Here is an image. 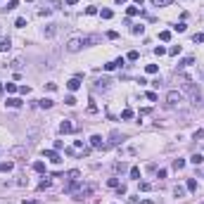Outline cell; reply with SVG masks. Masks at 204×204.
Instances as JSON below:
<instances>
[{
    "label": "cell",
    "mask_w": 204,
    "mask_h": 204,
    "mask_svg": "<svg viewBox=\"0 0 204 204\" xmlns=\"http://www.w3.org/2000/svg\"><path fill=\"white\" fill-rule=\"evenodd\" d=\"M138 57H140V55H138V52H135V50H131V52H128V55H126V59H131V62H135V59H138Z\"/></svg>",
    "instance_id": "36"
},
{
    "label": "cell",
    "mask_w": 204,
    "mask_h": 204,
    "mask_svg": "<svg viewBox=\"0 0 204 204\" xmlns=\"http://www.w3.org/2000/svg\"><path fill=\"white\" fill-rule=\"evenodd\" d=\"M107 38H109V40H116L119 33H116V31H107Z\"/></svg>",
    "instance_id": "47"
},
{
    "label": "cell",
    "mask_w": 204,
    "mask_h": 204,
    "mask_svg": "<svg viewBox=\"0 0 204 204\" xmlns=\"http://www.w3.org/2000/svg\"><path fill=\"white\" fill-rule=\"evenodd\" d=\"M78 178H81V171H76V169L67 173V180H69V183H78Z\"/></svg>",
    "instance_id": "12"
},
{
    "label": "cell",
    "mask_w": 204,
    "mask_h": 204,
    "mask_svg": "<svg viewBox=\"0 0 204 204\" xmlns=\"http://www.w3.org/2000/svg\"><path fill=\"white\" fill-rule=\"evenodd\" d=\"M81 40H83V45H93V43H97V36H86Z\"/></svg>",
    "instance_id": "22"
},
{
    "label": "cell",
    "mask_w": 204,
    "mask_h": 204,
    "mask_svg": "<svg viewBox=\"0 0 204 204\" xmlns=\"http://www.w3.org/2000/svg\"><path fill=\"white\" fill-rule=\"evenodd\" d=\"M121 119H124V121H131V119H133V109H124V112H121Z\"/></svg>",
    "instance_id": "23"
},
{
    "label": "cell",
    "mask_w": 204,
    "mask_h": 204,
    "mask_svg": "<svg viewBox=\"0 0 204 204\" xmlns=\"http://www.w3.org/2000/svg\"><path fill=\"white\" fill-rule=\"evenodd\" d=\"M159 40H171V31H161L159 33Z\"/></svg>",
    "instance_id": "35"
},
{
    "label": "cell",
    "mask_w": 204,
    "mask_h": 204,
    "mask_svg": "<svg viewBox=\"0 0 204 204\" xmlns=\"http://www.w3.org/2000/svg\"><path fill=\"white\" fill-rule=\"evenodd\" d=\"M202 81H204V71H202Z\"/></svg>",
    "instance_id": "58"
},
{
    "label": "cell",
    "mask_w": 204,
    "mask_h": 204,
    "mask_svg": "<svg viewBox=\"0 0 204 204\" xmlns=\"http://www.w3.org/2000/svg\"><path fill=\"white\" fill-rule=\"evenodd\" d=\"M14 26H17V29H24V26H26V19H24V17H19V19L14 22Z\"/></svg>",
    "instance_id": "34"
},
{
    "label": "cell",
    "mask_w": 204,
    "mask_h": 204,
    "mask_svg": "<svg viewBox=\"0 0 204 204\" xmlns=\"http://www.w3.org/2000/svg\"><path fill=\"white\" fill-rule=\"evenodd\" d=\"M131 31H133V33H135V36H140V33L145 31V26H142V24H135V26H133V29H131Z\"/></svg>",
    "instance_id": "28"
},
{
    "label": "cell",
    "mask_w": 204,
    "mask_h": 204,
    "mask_svg": "<svg viewBox=\"0 0 204 204\" xmlns=\"http://www.w3.org/2000/svg\"><path fill=\"white\" fill-rule=\"evenodd\" d=\"M109 86H112V78L102 76V78H97V81H95V86H93V88H95V90L100 93V90H109Z\"/></svg>",
    "instance_id": "3"
},
{
    "label": "cell",
    "mask_w": 204,
    "mask_h": 204,
    "mask_svg": "<svg viewBox=\"0 0 204 204\" xmlns=\"http://www.w3.org/2000/svg\"><path fill=\"white\" fill-rule=\"evenodd\" d=\"M124 140H126V135H121L119 131H114V133L109 135V142H107V147H109V145H121Z\"/></svg>",
    "instance_id": "6"
},
{
    "label": "cell",
    "mask_w": 204,
    "mask_h": 204,
    "mask_svg": "<svg viewBox=\"0 0 204 204\" xmlns=\"http://www.w3.org/2000/svg\"><path fill=\"white\" fill-rule=\"evenodd\" d=\"M133 3H135V5H142V0H133Z\"/></svg>",
    "instance_id": "57"
},
{
    "label": "cell",
    "mask_w": 204,
    "mask_h": 204,
    "mask_svg": "<svg viewBox=\"0 0 204 204\" xmlns=\"http://www.w3.org/2000/svg\"><path fill=\"white\" fill-rule=\"evenodd\" d=\"M43 157H45V159H50L52 164H59V161H62V159H59V154H57V150H45Z\"/></svg>",
    "instance_id": "8"
},
{
    "label": "cell",
    "mask_w": 204,
    "mask_h": 204,
    "mask_svg": "<svg viewBox=\"0 0 204 204\" xmlns=\"http://www.w3.org/2000/svg\"><path fill=\"white\" fill-rule=\"evenodd\" d=\"M5 88H7V93H17V90H19V88H17V86H14V83H7V86H5Z\"/></svg>",
    "instance_id": "45"
},
{
    "label": "cell",
    "mask_w": 204,
    "mask_h": 204,
    "mask_svg": "<svg viewBox=\"0 0 204 204\" xmlns=\"http://www.w3.org/2000/svg\"><path fill=\"white\" fill-rule=\"evenodd\" d=\"M33 171L43 173V171H45V164H43V161H36V164H33Z\"/></svg>",
    "instance_id": "27"
},
{
    "label": "cell",
    "mask_w": 204,
    "mask_h": 204,
    "mask_svg": "<svg viewBox=\"0 0 204 204\" xmlns=\"http://www.w3.org/2000/svg\"><path fill=\"white\" fill-rule=\"evenodd\" d=\"M138 190H140V192H147V190H152V185H150V183H140Z\"/></svg>",
    "instance_id": "33"
},
{
    "label": "cell",
    "mask_w": 204,
    "mask_h": 204,
    "mask_svg": "<svg viewBox=\"0 0 204 204\" xmlns=\"http://www.w3.org/2000/svg\"><path fill=\"white\" fill-rule=\"evenodd\" d=\"M126 12H128V17H135V14H140V7H138V5H131Z\"/></svg>",
    "instance_id": "25"
},
{
    "label": "cell",
    "mask_w": 204,
    "mask_h": 204,
    "mask_svg": "<svg viewBox=\"0 0 204 204\" xmlns=\"http://www.w3.org/2000/svg\"><path fill=\"white\" fill-rule=\"evenodd\" d=\"M86 14H97V7H95V5H90V7H86Z\"/></svg>",
    "instance_id": "46"
},
{
    "label": "cell",
    "mask_w": 204,
    "mask_h": 204,
    "mask_svg": "<svg viewBox=\"0 0 204 204\" xmlns=\"http://www.w3.org/2000/svg\"><path fill=\"white\" fill-rule=\"evenodd\" d=\"M131 178H135V180L140 178V169H138V166H133V169H131Z\"/></svg>",
    "instance_id": "37"
},
{
    "label": "cell",
    "mask_w": 204,
    "mask_h": 204,
    "mask_svg": "<svg viewBox=\"0 0 204 204\" xmlns=\"http://www.w3.org/2000/svg\"><path fill=\"white\" fill-rule=\"evenodd\" d=\"M154 55H159V57H161V55H166V48H161V45H159V48H154Z\"/></svg>",
    "instance_id": "48"
},
{
    "label": "cell",
    "mask_w": 204,
    "mask_h": 204,
    "mask_svg": "<svg viewBox=\"0 0 204 204\" xmlns=\"http://www.w3.org/2000/svg\"><path fill=\"white\" fill-rule=\"evenodd\" d=\"M183 88H185V93H190L192 105H195V107H199V105H202V93L197 90V86H195L192 81H185V83H183Z\"/></svg>",
    "instance_id": "1"
},
{
    "label": "cell",
    "mask_w": 204,
    "mask_h": 204,
    "mask_svg": "<svg viewBox=\"0 0 204 204\" xmlns=\"http://www.w3.org/2000/svg\"><path fill=\"white\" fill-rule=\"evenodd\" d=\"M55 33H57V24H48L45 26V38H52Z\"/></svg>",
    "instance_id": "13"
},
{
    "label": "cell",
    "mask_w": 204,
    "mask_h": 204,
    "mask_svg": "<svg viewBox=\"0 0 204 204\" xmlns=\"http://www.w3.org/2000/svg\"><path fill=\"white\" fill-rule=\"evenodd\" d=\"M185 29H188V26H185V22H178V24H176V26H173V31H178V33H183V31H185Z\"/></svg>",
    "instance_id": "30"
},
{
    "label": "cell",
    "mask_w": 204,
    "mask_h": 204,
    "mask_svg": "<svg viewBox=\"0 0 204 204\" xmlns=\"http://www.w3.org/2000/svg\"><path fill=\"white\" fill-rule=\"evenodd\" d=\"M192 140H204V131H202V128H199V131H195Z\"/></svg>",
    "instance_id": "38"
},
{
    "label": "cell",
    "mask_w": 204,
    "mask_h": 204,
    "mask_svg": "<svg viewBox=\"0 0 204 204\" xmlns=\"http://www.w3.org/2000/svg\"><path fill=\"white\" fill-rule=\"evenodd\" d=\"M178 52H180V45H173V48L171 50H169V55H171V57H176V55Z\"/></svg>",
    "instance_id": "42"
},
{
    "label": "cell",
    "mask_w": 204,
    "mask_h": 204,
    "mask_svg": "<svg viewBox=\"0 0 204 204\" xmlns=\"http://www.w3.org/2000/svg\"><path fill=\"white\" fill-rule=\"evenodd\" d=\"M5 105H7V107H22V100H19V97H7V102H5Z\"/></svg>",
    "instance_id": "14"
},
{
    "label": "cell",
    "mask_w": 204,
    "mask_h": 204,
    "mask_svg": "<svg viewBox=\"0 0 204 204\" xmlns=\"http://www.w3.org/2000/svg\"><path fill=\"white\" fill-rule=\"evenodd\" d=\"M112 69H116V64H114V62H107V64H105V71H112Z\"/></svg>",
    "instance_id": "51"
},
{
    "label": "cell",
    "mask_w": 204,
    "mask_h": 204,
    "mask_svg": "<svg viewBox=\"0 0 204 204\" xmlns=\"http://www.w3.org/2000/svg\"><path fill=\"white\" fill-rule=\"evenodd\" d=\"M12 169H14L12 161H3V164H0V173H7V171H12Z\"/></svg>",
    "instance_id": "17"
},
{
    "label": "cell",
    "mask_w": 204,
    "mask_h": 204,
    "mask_svg": "<svg viewBox=\"0 0 204 204\" xmlns=\"http://www.w3.org/2000/svg\"><path fill=\"white\" fill-rule=\"evenodd\" d=\"M67 5H76V3H78V0H64Z\"/></svg>",
    "instance_id": "54"
},
{
    "label": "cell",
    "mask_w": 204,
    "mask_h": 204,
    "mask_svg": "<svg viewBox=\"0 0 204 204\" xmlns=\"http://www.w3.org/2000/svg\"><path fill=\"white\" fill-rule=\"evenodd\" d=\"M112 169H114V173H124L126 171V164H124V161H116Z\"/></svg>",
    "instance_id": "21"
},
{
    "label": "cell",
    "mask_w": 204,
    "mask_h": 204,
    "mask_svg": "<svg viewBox=\"0 0 204 204\" xmlns=\"http://www.w3.org/2000/svg\"><path fill=\"white\" fill-rule=\"evenodd\" d=\"M90 192H93V188H90V185H81V188L74 192V199H86Z\"/></svg>",
    "instance_id": "5"
},
{
    "label": "cell",
    "mask_w": 204,
    "mask_h": 204,
    "mask_svg": "<svg viewBox=\"0 0 204 204\" xmlns=\"http://www.w3.org/2000/svg\"><path fill=\"white\" fill-rule=\"evenodd\" d=\"M190 161H192L195 166H199V164L204 161V157H202V154H192V157H190Z\"/></svg>",
    "instance_id": "24"
},
{
    "label": "cell",
    "mask_w": 204,
    "mask_h": 204,
    "mask_svg": "<svg viewBox=\"0 0 204 204\" xmlns=\"http://www.w3.org/2000/svg\"><path fill=\"white\" fill-rule=\"evenodd\" d=\"M52 105H55V102L50 100V97H43V100H38V107H43V109H50Z\"/></svg>",
    "instance_id": "15"
},
{
    "label": "cell",
    "mask_w": 204,
    "mask_h": 204,
    "mask_svg": "<svg viewBox=\"0 0 204 204\" xmlns=\"http://www.w3.org/2000/svg\"><path fill=\"white\" fill-rule=\"evenodd\" d=\"M81 48H83V40H81V38H69V43H67V50H69V52H78Z\"/></svg>",
    "instance_id": "4"
},
{
    "label": "cell",
    "mask_w": 204,
    "mask_h": 204,
    "mask_svg": "<svg viewBox=\"0 0 204 204\" xmlns=\"http://www.w3.org/2000/svg\"><path fill=\"white\" fill-rule=\"evenodd\" d=\"M116 192H119V197H121V195H126L128 190H126V185H119V188H116Z\"/></svg>",
    "instance_id": "50"
},
{
    "label": "cell",
    "mask_w": 204,
    "mask_h": 204,
    "mask_svg": "<svg viewBox=\"0 0 204 204\" xmlns=\"http://www.w3.org/2000/svg\"><path fill=\"white\" fill-rule=\"evenodd\" d=\"M114 64H116V69H119V67H124V64H126V59H124V57H119V59H114Z\"/></svg>",
    "instance_id": "49"
},
{
    "label": "cell",
    "mask_w": 204,
    "mask_h": 204,
    "mask_svg": "<svg viewBox=\"0 0 204 204\" xmlns=\"http://www.w3.org/2000/svg\"><path fill=\"white\" fill-rule=\"evenodd\" d=\"M150 3H152L154 7H169V5L173 3V0H150Z\"/></svg>",
    "instance_id": "16"
},
{
    "label": "cell",
    "mask_w": 204,
    "mask_h": 204,
    "mask_svg": "<svg viewBox=\"0 0 204 204\" xmlns=\"http://www.w3.org/2000/svg\"><path fill=\"white\" fill-rule=\"evenodd\" d=\"M0 90H3V83H0Z\"/></svg>",
    "instance_id": "59"
},
{
    "label": "cell",
    "mask_w": 204,
    "mask_h": 204,
    "mask_svg": "<svg viewBox=\"0 0 204 204\" xmlns=\"http://www.w3.org/2000/svg\"><path fill=\"white\" fill-rule=\"evenodd\" d=\"M183 166H185V159H173V169H176V171H180Z\"/></svg>",
    "instance_id": "26"
},
{
    "label": "cell",
    "mask_w": 204,
    "mask_h": 204,
    "mask_svg": "<svg viewBox=\"0 0 204 204\" xmlns=\"http://www.w3.org/2000/svg\"><path fill=\"white\" fill-rule=\"evenodd\" d=\"M192 62H195V57H185V59H183V62H180V67H190V64H192Z\"/></svg>",
    "instance_id": "43"
},
{
    "label": "cell",
    "mask_w": 204,
    "mask_h": 204,
    "mask_svg": "<svg viewBox=\"0 0 204 204\" xmlns=\"http://www.w3.org/2000/svg\"><path fill=\"white\" fill-rule=\"evenodd\" d=\"M67 88H69L71 93L78 90V88H81V76H74V78H69V81H67Z\"/></svg>",
    "instance_id": "9"
},
{
    "label": "cell",
    "mask_w": 204,
    "mask_h": 204,
    "mask_svg": "<svg viewBox=\"0 0 204 204\" xmlns=\"http://www.w3.org/2000/svg\"><path fill=\"white\" fill-rule=\"evenodd\" d=\"M12 48V40L10 38H0V52H7Z\"/></svg>",
    "instance_id": "11"
},
{
    "label": "cell",
    "mask_w": 204,
    "mask_h": 204,
    "mask_svg": "<svg viewBox=\"0 0 204 204\" xmlns=\"http://www.w3.org/2000/svg\"><path fill=\"white\" fill-rule=\"evenodd\" d=\"M90 145L97 147V150H105V147H107V142H102V135H93V138H90Z\"/></svg>",
    "instance_id": "10"
},
{
    "label": "cell",
    "mask_w": 204,
    "mask_h": 204,
    "mask_svg": "<svg viewBox=\"0 0 204 204\" xmlns=\"http://www.w3.org/2000/svg\"><path fill=\"white\" fill-rule=\"evenodd\" d=\"M10 67L19 71V69H22V59H12V62H10Z\"/></svg>",
    "instance_id": "32"
},
{
    "label": "cell",
    "mask_w": 204,
    "mask_h": 204,
    "mask_svg": "<svg viewBox=\"0 0 204 204\" xmlns=\"http://www.w3.org/2000/svg\"><path fill=\"white\" fill-rule=\"evenodd\" d=\"M202 204H204V202H202Z\"/></svg>",
    "instance_id": "60"
},
{
    "label": "cell",
    "mask_w": 204,
    "mask_h": 204,
    "mask_svg": "<svg viewBox=\"0 0 204 204\" xmlns=\"http://www.w3.org/2000/svg\"><path fill=\"white\" fill-rule=\"evenodd\" d=\"M19 93H22V95H29V93H31V88H29V86H22V88H19Z\"/></svg>",
    "instance_id": "52"
},
{
    "label": "cell",
    "mask_w": 204,
    "mask_h": 204,
    "mask_svg": "<svg viewBox=\"0 0 204 204\" xmlns=\"http://www.w3.org/2000/svg\"><path fill=\"white\" fill-rule=\"evenodd\" d=\"M185 190L195 192V190H197V180H195V178H188V183H185Z\"/></svg>",
    "instance_id": "18"
},
{
    "label": "cell",
    "mask_w": 204,
    "mask_h": 204,
    "mask_svg": "<svg viewBox=\"0 0 204 204\" xmlns=\"http://www.w3.org/2000/svg\"><path fill=\"white\" fill-rule=\"evenodd\" d=\"M173 195H176L178 199H183L185 197V188H183V185H176V188H173Z\"/></svg>",
    "instance_id": "20"
},
{
    "label": "cell",
    "mask_w": 204,
    "mask_h": 204,
    "mask_svg": "<svg viewBox=\"0 0 204 204\" xmlns=\"http://www.w3.org/2000/svg\"><path fill=\"white\" fill-rule=\"evenodd\" d=\"M140 204H152V199H142V202H140Z\"/></svg>",
    "instance_id": "56"
},
{
    "label": "cell",
    "mask_w": 204,
    "mask_h": 204,
    "mask_svg": "<svg viewBox=\"0 0 204 204\" xmlns=\"http://www.w3.org/2000/svg\"><path fill=\"white\" fill-rule=\"evenodd\" d=\"M107 185H109V188H119V178H109Z\"/></svg>",
    "instance_id": "39"
},
{
    "label": "cell",
    "mask_w": 204,
    "mask_h": 204,
    "mask_svg": "<svg viewBox=\"0 0 204 204\" xmlns=\"http://www.w3.org/2000/svg\"><path fill=\"white\" fill-rule=\"evenodd\" d=\"M145 71H147V74H157V71H159V67H157V64H147Z\"/></svg>",
    "instance_id": "31"
},
{
    "label": "cell",
    "mask_w": 204,
    "mask_h": 204,
    "mask_svg": "<svg viewBox=\"0 0 204 204\" xmlns=\"http://www.w3.org/2000/svg\"><path fill=\"white\" fill-rule=\"evenodd\" d=\"M74 131H76V126L71 124L69 119H64V121L59 124V133H74Z\"/></svg>",
    "instance_id": "7"
},
{
    "label": "cell",
    "mask_w": 204,
    "mask_h": 204,
    "mask_svg": "<svg viewBox=\"0 0 204 204\" xmlns=\"http://www.w3.org/2000/svg\"><path fill=\"white\" fill-rule=\"evenodd\" d=\"M50 188V178H45V180H40V185H38V190H45Z\"/></svg>",
    "instance_id": "40"
},
{
    "label": "cell",
    "mask_w": 204,
    "mask_h": 204,
    "mask_svg": "<svg viewBox=\"0 0 204 204\" xmlns=\"http://www.w3.org/2000/svg\"><path fill=\"white\" fill-rule=\"evenodd\" d=\"M114 3H116V5H124V3H128V0H114Z\"/></svg>",
    "instance_id": "55"
},
{
    "label": "cell",
    "mask_w": 204,
    "mask_h": 204,
    "mask_svg": "<svg viewBox=\"0 0 204 204\" xmlns=\"http://www.w3.org/2000/svg\"><path fill=\"white\" fill-rule=\"evenodd\" d=\"M192 40H195V43H204V33H195Z\"/></svg>",
    "instance_id": "41"
},
{
    "label": "cell",
    "mask_w": 204,
    "mask_h": 204,
    "mask_svg": "<svg viewBox=\"0 0 204 204\" xmlns=\"http://www.w3.org/2000/svg\"><path fill=\"white\" fill-rule=\"evenodd\" d=\"M22 204H38V202H36V199H24Z\"/></svg>",
    "instance_id": "53"
},
{
    "label": "cell",
    "mask_w": 204,
    "mask_h": 204,
    "mask_svg": "<svg viewBox=\"0 0 204 204\" xmlns=\"http://www.w3.org/2000/svg\"><path fill=\"white\" fill-rule=\"evenodd\" d=\"M180 102H183V93H178V90H169L166 93V105L176 107V105H180Z\"/></svg>",
    "instance_id": "2"
},
{
    "label": "cell",
    "mask_w": 204,
    "mask_h": 204,
    "mask_svg": "<svg viewBox=\"0 0 204 204\" xmlns=\"http://www.w3.org/2000/svg\"><path fill=\"white\" fill-rule=\"evenodd\" d=\"M100 17H102V19H112L114 12H112V10H102V12H100Z\"/></svg>",
    "instance_id": "29"
},
{
    "label": "cell",
    "mask_w": 204,
    "mask_h": 204,
    "mask_svg": "<svg viewBox=\"0 0 204 204\" xmlns=\"http://www.w3.org/2000/svg\"><path fill=\"white\" fill-rule=\"evenodd\" d=\"M64 102L69 105V107H74V105H76V97H74V95H67V100H64Z\"/></svg>",
    "instance_id": "44"
},
{
    "label": "cell",
    "mask_w": 204,
    "mask_h": 204,
    "mask_svg": "<svg viewBox=\"0 0 204 204\" xmlns=\"http://www.w3.org/2000/svg\"><path fill=\"white\" fill-rule=\"evenodd\" d=\"M14 7H19V0H10V3H7V7H3V12L7 14V12H12Z\"/></svg>",
    "instance_id": "19"
}]
</instances>
